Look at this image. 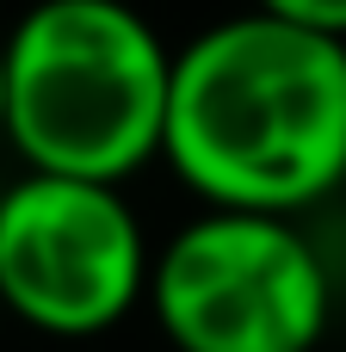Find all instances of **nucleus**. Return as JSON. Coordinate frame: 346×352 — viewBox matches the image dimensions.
<instances>
[{
  "instance_id": "nucleus-1",
  "label": "nucleus",
  "mask_w": 346,
  "mask_h": 352,
  "mask_svg": "<svg viewBox=\"0 0 346 352\" xmlns=\"http://www.w3.org/2000/svg\"><path fill=\"white\" fill-rule=\"evenodd\" d=\"M161 161L204 210L303 217L346 186V43L235 12L173 50Z\"/></svg>"
},
{
  "instance_id": "nucleus-2",
  "label": "nucleus",
  "mask_w": 346,
  "mask_h": 352,
  "mask_svg": "<svg viewBox=\"0 0 346 352\" xmlns=\"http://www.w3.org/2000/svg\"><path fill=\"white\" fill-rule=\"evenodd\" d=\"M173 50L130 0H31L6 31V142L31 173L124 186L167 142Z\"/></svg>"
},
{
  "instance_id": "nucleus-3",
  "label": "nucleus",
  "mask_w": 346,
  "mask_h": 352,
  "mask_svg": "<svg viewBox=\"0 0 346 352\" xmlns=\"http://www.w3.org/2000/svg\"><path fill=\"white\" fill-rule=\"evenodd\" d=\"M149 309L173 352H316L334 272L291 217L198 210L155 248Z\"/></svg>"
},
{
  "instance_id": "nucleus-4",
  "label": "nucleus",
  "mask_w": 346,
  "mask_h": 352,
  "mask_svg": "<svg viewBox=\"0 0 346 352\" xmlns=\"http://www.w3.org/2000/svg\"><path fill=\"white\" fill-rule=\"evenodd\" d=\"M149 278L155 248L124 186L25 173L0 192V303L25 328L50 340L111 334L149 303Z\"/></svg>"
},
{
  "instance_id": "nucleus-5",
  "label": "nucleus",
  "mask_w": 346,
  "mask_h": 352,
  "mask_svg": "<svg viewBox=\"0 0 346 352\" xmlns=\"http://www.w3.org/2000/svg\"><path fill=\"white\" fill-rule=\"evenodd\" d=\"M260 12L272 19H291L303 31H322V37H340L346 43V0H254Z\"/></svg>"
},
{
  "instance_id": "nucleus-6",
  "label": "nucleus",
  "mask_w": 346,
  "mask_h": 352,
  "mask_svg": "<svg viewBox=\"0 0 346 352\" xmlns=\"http://www.w3.org/2000/svg\"><path fill=\"white\" fill-rule=\"evenodd\" d=\"M0 136H6V43H0Z\"/></svg>"
}]
</instances>
